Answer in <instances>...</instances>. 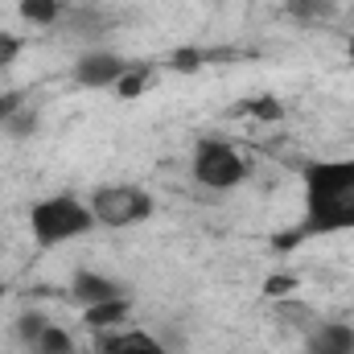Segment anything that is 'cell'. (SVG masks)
Masks as SVG:
<instances>
[{"instance_id": "cell-1", "label": "cell", "mask_w": 354, "mask_h": 354, "mask_svg": "<svg viewBox=\"0 0 354 354\" xmlns=\"http://www.w3.org/2000/svg\"><path fill=\"white\" fill-rule=\"evenodd\" d=\"M334 231H354V157L305 165V218L292 231L272 235V248L288 252L309 235H334Z\"/></svg>"}, {"instance_id": "cell-2", "label": "cell", "mask_w": 354, "mask_h": 354, "mask_svg": "<svg viewBox=\"0 0 354 354\" xmlns=\"http://www.w3.org/2000/svg\"><path fill=\"white\" fill-rule=\"evenodd\" d=\"M91 223H95L91 206H83L79 198H66V194L46 198V202H37L29 210V231H33V239L41 248H58V243H66L75 235H87Z\"/></svg>"}, {"instance_id": "cell-3", "label": "cell", "mask_w": 354, "mask_h": 354, "mask_svg": "<svg viewBox=\"0 0 354 354\" xmlns=\"http://www.w3.org/2000/svg\"><path fill=\"white\" fill-rule=\"evenodd\" d=\"M87 206L95 223H103V227H132L153 214V198L136 185H99Z\"/></svg>"}, {"instance_id": "cell-4", "label": "cell", "mask_w": 354, "mask_h": 354, "mask_svg": "<svg viewBox=\"0 0 354 354\" xmlns=\"http://www.w3.org/2000/svg\"><path fill=\"white\" fill-rule=\"evenodd\" d=\"M194 177L206 189H231L248 177V161L223 140H202L194 149Z\"/></svg>"}, {"instance_id": "cell-5", "label": "cell", "mask_w": 354, "mask_h": 354, "mask_svg": "<svg viewBox=\"0 0 354 354\" xmlns=\"http://www.w3.org/2000/svg\"><path fill=\"white\" fill-rule=\"evenodd\" d=\"M124 71H128L124 58L99 50V54H83V58H79V66H75V83H83V87H115V83L124 79Z\"/></svg>"}, {"instance_id": "cell-6", "label": "cell", "mask_w": 354, "mask_h": 354, "mask_svg": "<svg viewBox=\"0 0 354 354\" xmlns=\"http://www.w3.org/2000/svg\"><path fill=\"white\" fill-rule=\"evenodd\" d=\"M305 354H354V330L342 322H326L305 338Z\"/></svg>"}, {"instance_id": "cell-7", "label": "cell", "mask_w": 354, "mask_h": 354, "mask_svg": "<svg viewBox=\"0 0 354 354\" xmlns=\"http://www.w3.org/2000/svg\"><path fill=\"white\" fill-rule=\"evenodd\" d=\"M71 297L83 301V305H99V301H115L120 288H115V280H107V276H99V272H79V276L71 280Z\"/></svg>"}, {"instance_id": "cell-8", "label": "cell", "mask_w": 354, "mask_h": 354, "mask_svg": "<svg viewBox=\"0 0 354 354\" xmlns=\"http://www.w3.org/2000/svg\"><path fill=\"white\" fill-rule=\"evenodd\" d=\"M128 317V301L124 297H115V301H99V305H87V313H83V322H87L91 330H111V326H120Z\"/></svg>"}, {"instance_id": "cell-9", "label": "cell", "mask_w": 354, "mask_h": 354, "mask_svg": "<svg viewBox=\"0 0 354 354\" xmlns=\"http://www.w3.org/2000/svg\"><path fill=\"white\" fill-rule=\"evenodd\" d=\"M17 12L29 25H54L62 17V0H17Z\"/></svg>"}, {"instance_id": "cell-10", "label": "cell", "mask_w": 354, "mask_h": 354, "mask_svg": "<svg viewBox=\"0 0 354 354\" xmlns=\"http://www.w3.org/2000/svg\"><path fill=\"white\" fill-rule=\"evenodd\" d=\"M149 83H153V66H149V62L128 66V71H124V79L115 83V95H120V99H140Z\"/></svg>"}, {"instance_id": "cell-11", "label": "cell", "mask_w": 354, "mask_h": 354, "mask_svg": "<svg viewBox=\"0 0 354 354\" xmlns=\"http://www.w3.org/2000/svg\"><path fill=\"white\" fill-rule=\"evenodd\" d=\"M29 351H33V354H75V338H71L62 326H54V322H50V326H46V334H41Z\"/></svg>"}, {"instance_id": "cell-12", "label": "cell", "mask_w": 354, "mask_h": 354, "mask_svg": "<svg viewBox=\"0 0 354 354\" xmlns=\"http://www.w3.org/2000/svg\"><path fill=\"white\" fill-rule=\"evenodd\" d=\"M235 115H256V120H280V115H284V103H280L276 95L243 99V103H235Z\"/></svg>"}, {"instance_id": "cell-13", "label": "cell", "mask_w": 354, "mask_h": 354, "mask_svg": "<svg viewBox=\"0 0 354 354\" xmlns=\"http://www.w3.org/2000/svg\"><path fill=\"white\" fill-rule=\"evenodd\" d=\"M46 326H50V317H46L41 309H29V313H21V317H17V338H21L25 346H33V342L46 334Z\"/></svg>"}, {"instance_id": "cell-14", "label": "cell", "mask_w": 354, "mask_h": 354, "mask_svg": "<svg viewBox=\"0 0 354 354\" xmlns=\"http://www.w3.org/2000/svg\"><path fill=\"white\" fill-rule=\"evenodd\" d=\"M202 62H206V54H202V50H177V54H169V66H174V71H185V75H189V71H198Z\"/></svg>"}, {"instance_id": "cell-15", "label": "cell", "mask_w": 354, "mask_h": 354, "mask_svg": "<svg viewBox=\"0 0 354 354\" xmlns=\"http://www.w3.org/2000/svg\"><path fill=\"white\" fill-rule=\"evenodd\" d=\"M17 111H25V95L21 91H4L0 95V124H8Z\"/></svg>"}, {"instance_id": "cell-16", "label": "cell", "mask_w": 354, "mask_h": 354, "mask_svg": "<svg viewBox=\"0 0 354 354\" xmlns=\"http://www.w3.org/2000/svg\"><path fill=\"white\" fill-rule=\"evenodd\" d=\"M21 37L17 33H0V66H12L17 62V54H21Z\"/></svg>"}, {"instance_id": "cell-17", "label": "cell", "mask_w": 354, "mask_h": 354, "mask_svg": "<svg viewBox=\"0 0 354 354\" xmlns=\"http://www.w3.org/2000/svg\"><path fill=\"white\" fill-rule=\"evenodd\" d=\"M297 288V276H268L264 280V297H288Z\"/></svg>"}, {"instance_id": "cell-18", "label": "cell", "mask_w": 354, "mask_h": 354, "mask_svg": "<svg viewBox=\"0 0 354 354\" xmlns=\"http://www.w3.org/2000/svg\"><path fill=\"white\" fill-rule=\"evenodd\" d=\"M4 128H8L12 136H25V132L33 128V111H29V107H25V111H17V115H12V120L4 124Z\"/></svg>"}, {"instance_id": "cell-19", "label": "cell", "mask_w": 354, "mask_h": 354, "mask_svg": "<svg viewBox=\"0 0 354 354\" xmlns=\"http://www.w3.org/2000/svg\"><path fill=\"white\" fill-rule=\"evenodd\" d=\"M346 54H351V62H354V37H351V46H346Z\"/></svg>"}, {"instance_id": "cell-20", "label": "cell", "mask_w": 354, "mask_h": 354, "mask_svg": "<svg viewBox=\"0 0 354 354\" xmlns=\"http://www.w3.org/2000/svg\"><path fill=\"white\" fill-rule=\"evenodd\" d=\"M0 301H4V284H0Z\"/></svg>"}]
</instances>
